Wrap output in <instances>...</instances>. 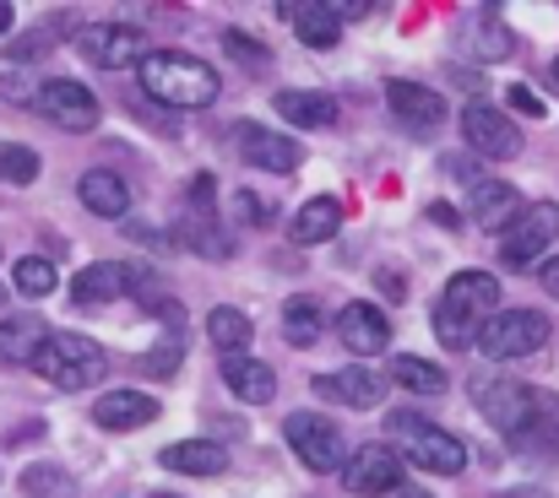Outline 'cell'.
Segmentation results:
<instances>
[{"label": "cell", "mask_w": 559, "mask_h": 498, "mask_svg": "<svg viewBox=\"0 0 559 498\" xmlns=\"http://www.w3.org/2000/svg\"><path fill=\"white\" fill-rule=\"evenodd\" d=\"M506 104H511V109H522L527 120H544V104H538V98H533V87H522V82H516V87H506Z\"/></svg>", "instance_id": "d590c367"}, {"label": "cell", "mask_w": 559, "mask_h": 498, "mask_svg": "<svg viewBox=\"0 0 559 498\" xmlns=\"http://www.w3.org/2000/svg\"><path fill=\"white\" fill-rule=\"evenodd\" d=\"M316 396L343 401V406H354V412H370V406H380L385 385H380V374L348 363V368H337V374H316Z\"/></svg>", "instance_id": "2e32d148"}, {"label": "cell", "mask_w": 559, "mask_h": 498, "mask_svg": "<svg viewBox=\"0 0 559 498\" xmlns=\"http://www.w3.org/2000/svg\"><path fill=\"white\" fill-rule=\"evenodd\" d=\"M120 293H126V266H120V260H93V266H82L76 282H71V299H76L82 309L109 304V299H120Z\"/></svg>", "instance_id": "d4e9b609"}, {"label": "cell", "mask_w": 559, "mask_h": 498, "mask_svg": "<svg viewBox=\"0 0 559 498\" xmlns=\"http://www.w3.org/2000/svg\"><path fill=\"white\" fill-rule=\"evenodd\" d=\"M337 228H343V201L316 195V201H305V206L294 211L288 239H294V244H326V239H337Z\"/></svg>", "instance_id": "cb8c5ba5"}, {"label": "cell", "mask_w": 559, "mask_h": 498, "mask_svg": "<svg viewBox=\"0 0 559 498\" xmlns=\"http://www.w3.org/2000/svg\"><path fill=\"white\" fill-rule=\"evenodd\" d=\"M288 22H294V33L310 44V49H332L337 38H343V16L332 11V5H288Z\"/></svg>", "instance_id": "484cf974"}, {"label": "cell", "mask_w": 559, "mask_h": 498, "mask_svg": "<svg viewBox=\"0 0 559 498\" xmlns=\"http://www.w3.org/2000/svg\"><path fill=\"white\" fill-rule=\"evenodd\" d=\"M33 104H38V114L49 120V125H60V131H93L98 125V98L82 87V82H71V76H55V82H44L38 93H33Z\"/></svg>", "instance_id": "30bf717a"}, {"label": "cell", "mask_w": 559, "mask_h": 498, "mask_svg": "<svg viewBox=\"0 0 559 498\" xmlns=\"http://www.w3.org/2000/svg\"><path fill=\"white\" fill-rule=\"evenodd\" d=\"M11 16H16V11H11V5H0V33L11 27Z\"/></svg>", "instance_id": "60d3db41"}, {"label": "cell", "mask_w": 559, "mask_h": 498, "mask_svg": "<svg viewBox=\"0 0 559 498\" xmlns=\"http://www.w3.org/2000/svg\"><path fill=\"white\" fill-rule=\"evenodd\" d=\"M76 195H82V206L93 217H126L131 211V184L120 173H109V168H87L76 179Z\"/></svg>", "instance_id": "44dd1931"}, {"label": "cell", "mask_w": 559, "mask_h": 498, "mask_svg": "<svg viewBox=\"0 0 559 498\" xmlns=\"http://www.w3.org/2000/svg\"><path fill=\"white\" fill-rule=\"evenodd\" d=\"M169 472H186V477H223L228 472V450L217 439H180L158 456Z\"/></svg>", "instance_id": "603a6c76"}, {"label": "cell", "mask_w": 559, "mask_h": 498, "mask_svg": "<svg viewBox=\"0 0 559 498\" xmlns=\"http://www.w3.org/2000/svg\"><path fill=\"white\" fill-rule=\"evenodd\" d=\"M0 179L5 184H33L38 179V153L33 147H22V142H0Z\"/></svg>", "instance_id": "1f68e13d"}, {"label": "cell", "mask_w": 559, "mask_h": 498, "mask_svg": "<svg viewBox=\"0 0 559 498\" xmlns=\"http://www.w3.org/2000/svg\"><path fill=\"white\" fill-rule=\"evenodd\" d=\"M223 44H228V54H234L239 65H255V71H261V65H272L266 44H261V38H250V33H239V27H228V33H223Z\"/></svg>", "instance_id": "d6a6232c"}, {"label": "cell", "mask_w": 559, "mask_h": 498, "mask_svg": "<svg viewBox=\"0 0 559 498\" xmlns=\"http://www.w3.org/2000/svg\"><path fill=\"white\" fill-rule=\"evenodd\" d=\"M180 368V347H153L142 357V374H175Z\"/></svg>", "instance_id": "e575fe53"}, {"label": "cell", "mask_w": 559, "mask_h": 498, "mask_svg": "<svg viewBox=\"0 0 559 498\" xmlns=\"http://www.w3.org/2000/svg\"><path fill=\"white\" fill-rule=\"evenodd\" d=\"M49 326L38 315H11L0 320V368H33V357L44 352Z\"/></svg>", "instance_id": "ffe728a7"}, {"label": "cell", "mask_w": 559, "mask_h": 498, "mask_svg": "<svg viewBox=\"0 0 559 498\" xmlns=\"http://www.w3.org/2000/svg\"><path fill=\"white\" fill-rule=\"evenodd\" d=\"M22 494L27 498H76V483L66 466H27L22 472Z\"/></svg>", "instance_id": "4dcf8cb0"}, {"label": "cell", "mask_w": 559, "mask_h": 498, "mask_svg": "<svg viewBox=\"0 0 559 498\" xmlns=\"http://www.w3.org/2000/svg\"><path fill=\"white\" fill-rule=\"evenodd\" d=\"M38 379H49L55 390H93L109 374V352L82 331H49L44 352L33 357Z\"/></svg>", "instance_id": "277c9868"}, {"label": "cell", "mask_w": 559, "mask_h": 498, "mask_svg": "<svg viewBox=\"0 0 559 498\" xmlns=\"http://www.w3.org/2000/svg\"><path fill=\"white\" fill-rule=\"evenodd\" d=\"M473 54H484V60H506L511 54V33L506 27H484V33H473Z\"/></svg>", "instance_id": "836d02e7"}, {"label": "cell", "mask_w": 559, "mask_h": 498, "mask_svg": "<svg viewBox=\"0 0 559 498\" xmlns=\"http://www.w3.org/2000/svg\"><path fill=\"white\" fill-rule=\"evenodd\" d=\"M76 49L98 65V71H126V65H142L153 49H147V33L142 27H126V22H87L76 33Z\"/></svg>", "instance_id": "ba28073f"}, {"label": "cell", "mask_w": 559, "mask_h": 498, "mask_svg": "<svg viewBox=\"0 0 559 498\" xmlns=\"http://www.w3.org/2000/svg\"><path fill=\"white\" fill-rule=\"evenodd\" d=\"M385 439H391L396 461H413L418 472L456 477V472L467 466V445H462L451 428H440V423H429V417H418V412H391V417H385Z\"/></svg>", "instance_id": "3957f363"}, {"label": "cell", "mask_w": 559, "mask_h": 498, "mask_svg": "<svg viewBox=\"0 0 559 498\" xmlns=\"http://www.w3.org/2000/svg\"><path fill=\"white\" fill-rule=\"evenodd\" d=\"M11 288L27 293V299H49V293L60 288V271H55L44 255H22V260L11 266Z\"/></svg>", "instance_id": "f1b7e54d"}, {"label": "cell", "mask_w": 559, "mask_h": 498, "mask_svg": "<svg viewBox=\"0 0 559 498\" xmlns=\"http://www.w3.org/2000/svg\"><path fill=\"white\" fill-rule=\"evenodd\" d=\"M462 136H467V147H473L478 158H489V163H511V158L522 153L516 125H511L500 109H489V104H467V109H462Z\"/></svg>", "instance_id": "8fae6325"}, {"label": "cell", "mask_w": 559, "mask_h": 498, "mask_svg": "<svg viewBox=\"0 0 559 498\" xmlns=\"http://www.w3.org/2000/svg\"><path fill=\"white\" fill-rule=\"evenodd\" d=\"M337 336H343L348 352H385L391 347V320H385V309L354 299V304L337 309Z\"/></svg>", "instance_id": "5bb4252c"}, {"label": "cell", "mask_w": 559, "mask_h": 498, "mask_svg": "<svg viewBox=\"0 0 559 498\" xmlns=\"http://www.w3.org/2000/svg\"><path fill=\"white\" fill-rule=\"evenodd\" d=\"M478 412L506 434V439H527L544 417V390L516 385V379H484L478 385Z\"/></svg>", "instance_id": "8992f818"}, {"label": "cell", "mask_w": 559, "mask_h": 498, "mask_svg": "<svg viewBox=\"0 0 559 498\" xmlns=\"http://www.w3.org/2000/svg\"><path fill=\"white\" fill-rule=\"evenodd\" d=\"M283 439H288V450L299 456V466H310V472H343V461H348V445H343V428L332 423V417H321V412H294L288 423H283Z\"/></svg>", "instance_id": "52a82bcc"}, {"label": "cell", "mask_w": 559, "mask_h": 498, "mask_svg": "<svg viewBox=\"0 0 559 498\" xmlns=\"http://www.w3.org/2000/svg\"><path fill=\"white\" fill-rule=\"evenodd\" d=\"M234 206H239V217H245V222H255V217H266V211H272V206H266L261 195H250V190H245V195H239Z\"/></svg>", "instance_id": "8d00e7d4"}, {"label": "cell", "mask_w": 559, "mask_h": 498, "mask_svg": "<svg viewBox=\"0 0 559 498\" xmlns=\"http://www.w3.org/2000/svg\"><path fill=\"white\" fill-rule=\"evenodd\" d=\"M158 417V401L142 396V390H109L93 401V423L109 428V434H131V428H147Z\"/></svg>", "instance_id": "ac0fdd59"}, {"label": "cell", "mask_w": 559, "mask_h": 498, "mask_svg": "<svg viewBox=\"0 0 559 498\" xmlns=\"http://www.w3.org/2000/svg\"><path fill=\"white\" fill-rule=\"evenodd\" d=\"M549 315L544 309H500L478 326V352L495 357V363H511V357H527L549 341Z\"/></svg>", "instance_id": "5b68a950"}, {"label": "cell", "mask_w": 559, "mask_h": 498, "mask_svg": "<svg viewBox=\"0 0 559 498\" xmlns=\"http://www.w3.org/2000/svg\"><path fill=\"white\" fill-rule=\"evenodd\" d=\"M544 288L559 299V255H555V260H544Z\"/></svg>", "instance_id": "f35d334b"}, {"label": "cell", "mask_w": 559, "mask_h": 498, "mask_svg": "<svg viewBox=\"0 0 559 498\" xmlns=\"http://www.w3.org/2000/svg\"><path fill=\"white\" fill-rule=\"evenodd\" d=\"M283 336L299 341V347H310L321 336V304L316 299H288L283 304Z\"/></svg>", "instance_id": "f546056e"}, {"label": "cell", "mask_w": 559, "mask_h": 498, "mask_svg": "<svg viewBox=\"0 0 559 498\" xmlns=\"http://www.w3.org/2000/svg\"><path fill=\"white\" fill-rule=\"evenodd\" d=\"M223 385H228L245 406H266V401L277 396L272 363H261V357H250V352H228V357H223Z\"/></svg>", "instance_id": "e0dca14e"}, {"label": "cell", "mask_w": 559, "mask_h": 498, "mask_svg": "<svg viewBox=\"0 0 559 498\" xmlns=\"http://www.w3.org/2000/svg\"><path fill=\"white\" fill-rule=\"evenodd\" d=\"M153 498H180V494H153Z\"/></svg>", "instance_id": "7bdbcfd3"}, {"label": "cell", "mask_w": 559, "mask_h": 498, "mask_svg": "<svg viewBox=\"0 0 559 498\" xmlns=\"http://www.w3.org/2000/svg\"><path fill=\"white\" fill-rule=\"evenodd\" d=\"M0 304H5V288H0Z\"/></svg>", "instance_id": "ee69618b"}, {"label": "cell", "mask_w": 559, "mask_h": 498, "mask_svg": "<svg viewBox=\"0 0 559 498\" xmlns=\"http://www.w3.org/2000/svg\"><path fill=\"white\" fill-rule=\"evenodd\" d=\"M549 76H555V82H559V60H555V65H549Z\"/></svg>", "instance_id": "b9f144b4"}, {"label": "cell", "mask_w": 559, "mask_h": 498, "mask_svg": "<svg viewBox=\"0 0 559 498\" xmlns=\"http://www.w3.org/2000/svg\"><path fill=\"white\" fill-rule=\"evenodd\" d=\"M136 76H142V93L169 104V109H212L217 93H223L217 71L195 54H180V49H153L136 65Z\"/></svg>", "instance_id": "6da1fadb"}, {"label": "cell", "mask_w": 559, "mask_h": 498, "mask_svg": "<svg viewBox=\"0 0 559 498\" xmlns=\"http://www.w3.org/2000/svg\"><path fill=\"white\" fill-rule=\"evenodd\" d=\"M429 217H435L440 228H462V217H456V206H445V201H435V206H429Z\"/></svg>", "instance_id": "74e56055"}, {"label": "cell", "mask_w": 559, "mask_h": 498, "mask_svg": "<svg viewBox=\"0 0 559 498\" xmlns=\"http://www.w3.org/2000/svg\"><path fill=\"white\" fill-rule=\"evenodd\" d=\"M385 104L396 109V120L402 125H413V131H435L440 120H445V98L440 93H429V87H418V82H385Z\"/></svg>", "instance_id": "d6986e66"}, {"label": "cell", "mask_w": 559, "mask_h": 498, "mask_svg": "<svg viewBox=\"0 0 559 498\" xmlns=\"http://www.w3.org/2000/svg\"><path fill=\"white\" fill-rule=\"evenodd\" d=\"M343 483L365 498H385L391 488H402V461H396L391 445H359L343 461Z\"/></svg>", "instance_id": "7c38bea8"}, {"label": "cell", "mask_w": 559, "mask_h": 498, "mask_svg": "<svg viewBox=\"0 0 559 498\" xmlns=\"http://www.w3.org/2000/svg\"><path fill=\"white\" fill-rule=\"evenodd\" d=\"M234 136H239V158L255 163V168H266V173H294V168L305 163V147H299L294 136L266 131V125H239Z\"/></svg>", "instance_id": "4fadbf2b"}, {"label": "cell", "mask_w": 559, "mask_h": 498, "mask_svg": "<svg viewBox=\"0 0 559 498\" xmlns=\"http://www.w3.org/2000/svg\"><path fill=\"white\" fill-rule=\"evenodd\" d=\"M385 368H391V379H396L402 390H413V396H440V390L451 385L440 363H429V357H413V352H396Z\"/></svg>", "instance_id": "4316f807"}, {"label": "cell", "mask_w": 559, "mask_h": 498, "mask_svg": "<svg viewBox=\"0 0 559 498\" xmlns=\"http://www.w3.org/2000/svg\"><path fill=\"white\" fill-rule=\"evenodd\" d=\"M385 498H435L429 488H418V483H402V488H391Z\"/></svg>", "instance_id": "ab89813d"}, {"label": "cell", "mask_w": 559, "mask_h": 498, "mask_svg": "<svg viewBox=\"0 0 559 498\" xmlns=\"http://www.w3.org/2000/svg\"><path fill=\"white\" fill-rule=\"evenodd\" d=\"M489 315H500V282L489 271H456L445 282L440 304H435V336H440V347H451V352L456 347H473L478 326Z\"/></svg>", "instance_id": "7a4b0ae2"}, {"label": "cell", "mask_w": 559, "mask_h": 498, "mask_svg": "<svg viewBox=\"0 0 559 498\" xmlns=\"http://www.w3.org/2000/svg\"><path fill=\"white\" fill-rule=\"evenodd\" d=\"M206 336H212V347H223V357H228V352H245V347H250L255 326H250L245 309H228V304H223V309L206 315Z\"/></svg>", "instance_id": "83f0119b"}, {"label": "cell", "mask_w": 559, "mask_h": 498, "mask_svg": "<svg viewBox=\"0 0 559 498\" xmlns=\"http://www.w3.org/2000/svg\"><path fill=\"white\" fill-rule=\"evenodd\" d=\"M555 239H559V201H533V206L516 217V228L506 233L500 260H506V266H533V260L549 255Z\"/></svg>", "instance_id": "9c48e42d"}, {"label": "cell", "mask_w": 559, "mask_h": 498, "mask_svg": "<svg viewBox=\"0 0 559 498\" xmlns=\"http://www.w3.org/2000/svg\"><path fill=\"white\" fill-rule=\"evenodd\" d=\"M277 114L299 131H326V125H337V98L316 93V87H305V93L288 87V93H277Z\"/></svg>", "instance_id": "7402d4cb"}, {"label": "cell", "mask_w": 559, "mask_h": 498, "mask_svg": "<svg viewBox=\"0 0 559 498\" xmlns=\"http://www.w3.org/2000/svg\"><path fill=\"white\" fill-rule=\"evenodd\" d=\"M522 211H527V206H522V195H516L506 179H478V184H473V222H478L484 233H511Z\"/></svg>", "instance_id": "9a60e30c"}]
</instances>
